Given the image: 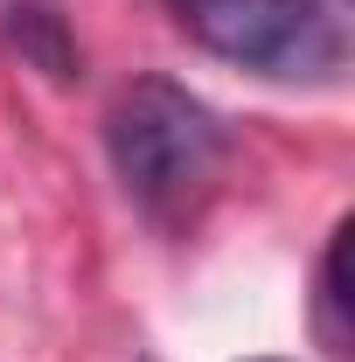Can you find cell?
<instances>
[{
	"label": "cell",
	"instance_id": "cell-3",
	"mask_svg": "<svg viewBox=\"0 0 355 362\" xmlns=\"http://www.w3.org/2000/svg\"><path fill=\"white\" fill-rule=\"evenodd\" d=\"M14 42L28 49V56L42 63L49 77H70V63H77V56H70V42H63V28H56V14H49V7H14Z\"/></svg>",
	"mask_w": 355,
	"mask_h": 362
},
{
	"label": "cell",
	"instance_id": "cell-4",
	"mask_svg": "<svg viewBox=\"0 0 355 362\" xmlns=\"http://www.w3.org/2000/svg\"><path fill=\"white\" fill-rule=\"evenodd\" d=\"M342 265H349V223L334 230V244H327V265H320V327H327V349L342 356L349 349V286H342Z\"/></svg>",
	"mask_w": 355,
	"mask_h": 362
},
{
	"label": "cell",
	"instance_id": "cell-2",
	"mask_svg": "<svg viewBox=\"0 0 355 362\" xmlns=\"http://www.w3.org/2000/svg\"><path fill=\"white\" fill-rule=\"evenodd\" d=\"M175 21L195 42L258 70L272 84H327L342 77V21L327 14V0H168Z\"/></svg>",
	"mask_w": 355,
	"mask_h": 362
},
{
	"label": "cell",
	"instance_id": "cell-1",
	"mask_svg": "<svg viewBox=\"0 0 355 362\" xmlns=\"http://www.w3.org/2000/svg\"><path fill=\"white\" fill-rule=\"evenodd\" d=\"M105 146H112L119 188L168 230L209 202L223 160H230V133L216 126V112L175 77H139L119 90V105L105 119Z\"/></svg>",
	"mask_w": 355,
	"mask_h": 362
}]
</instances>
